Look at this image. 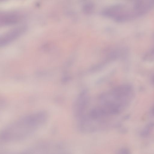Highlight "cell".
Masks as SVG:
<instances>
[{"instance_id": "obj_6", "label": "cell", "mask_w": 154, "mask_h": 154, "mask_svg": "<svg viewBox=\"0 0 154 154\" xmlns=\"http://www.w3.org/2000/svg\"></svg>"}, {"instance_id": "obj_5", "label": "cell", "mask_w": 154, "mask_h": 154, "mask_svg": "<svg viewBox=\"0 0 154 154\" xmlns=\"http://www.w3.org/2000/svg\"><path fill=\"white\" fill-rule=\"evenodd\" d=\"M21 19V17L18 14H7L1 16L0 22L1 24L3 25H10L18 23Z\"/></svg>"}, {"instance_id": "obj_3", "label": "cell", "mask_w": 154, "mask_h": 154, "mask_svg": "<svg viewBox=\"0 0 154 154\" xmlns=\"http://www.w3.org/2000/svg\"><path fill=\"white\" fill-rule=\"evenodd\" d=\"M89 101V97L86 93L81 94L76 100L74 107L75 116L78 118H80L86 109Z\"/></svg>"}, {"instance_id": "obj_2", "label": "cell", "mask_w": 154, "mask_h": 154, "mask_svg": "<svg viewBox=\"0 0 154 154\" xmlns=\"http://www.w3.org/2000/svg\"><path fill=\"white\" fill-rule=\"evenodd\" d=\"M130 91L127 86L119 87L101 94L99 105L96 107L103 117L116 115L122 111L126 104V97Z\"/></svg>"}, {"instance_id": "obj_1", "label": "cell", "mask_w": 154, "mask_h": 154, "mask_svg": "<svg viewBox=\"0 0 154 154\" xmlns=\"http://www.w3.org/2000/svg\"><path fill=\"white\" fill-rule=\"evenodd\" d=\"M47 113L38 111L24 115L7 125L2 130L0 138L10 143L24 140L34 134L47 121Z\"/></svg>"}, {"instance_id": "obj_4", "label": "cell", "mask_w": 154, "mask_h": 154, "mask_svg": "<svg viewBox=\"0 0 154 154\" xmlns=\"http://www.w3.org/2000/svg\"><path fill=\"white\" fill-rule=\"evenodd\" d=\"M26 29V26H21L15 28L8 32L1 38V46L8 44L15 39L23 33Z\"/></svg>"}]
</instances>
